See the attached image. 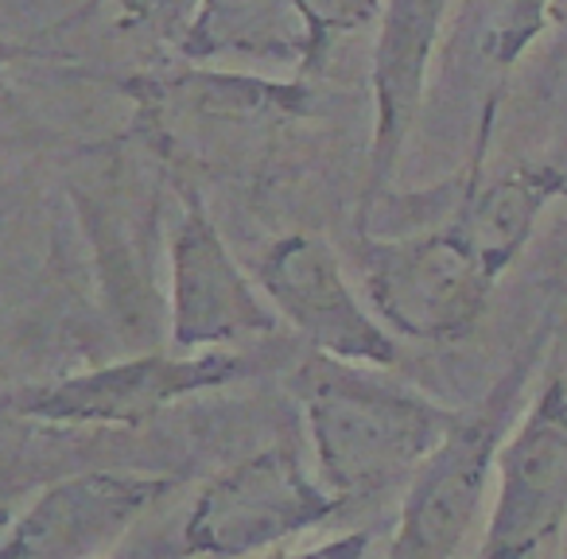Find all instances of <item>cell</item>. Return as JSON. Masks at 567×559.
<instances>
[{
	"mask_svg": "<svg viewBox=\"0 0 567 559\" xmlns=\"http://www.w3.org/2000/svg\"><path fill=\"white\" fill-rule=\"evenodd\" d=\"M175 51L187 63H303L308 28L296 0H203Z\"/></svg>",
	"mask_w": 567,
	"mask_h": 559,
	"instance_id": "cell-13",
	"label": "cell"
},
{
	"mask_svg": "<svg viewBox=\"0 0 567 559\" xmlns=\"http://www.w3.org/2000/svg\"><path fill=\"white\" fill-rule=\"evenodd\" d=\"M551 0H463L455 28V55L478 79L502 86L505 71H513L528 43L544 32Z\"/></svg>",
	"mask_w": 567,
	"mask_h": 559,
	"instance_id": "cell-14",
	"label": "cell"
},
{
	"mask_svg": "<svg viewBox=\"0 0 567 559\" xmlns=\"http://www.w3.org/2000/svg\"><path fill=\"white\" fill-rule=\"evenodd\" d=\"M167 489V474L141 470H86L59 478L0 540V559H102Z\"/></svg>",
	"mask_w": 567,
	"mask_h": 559,
	"instance_id": "cell-10",
	"label": "cell"
},
{
	"mask_svg": "<svg viewBox=\"0 0 567 559\" xmlns=\"http://www.w3.org/2000/svg\"><path fill=\"white\" fill-rule=\"evenodd\" d=\"M272 331V303L249 284L198 195H187L172 237V346L179 354H206Z\"/></svg>",
	"mask_w": 567,
	"mask_h": 559,
	"instance_id": "cell-9",
	"label": "cell"
},
{
	"mask_svg": "<svg viewBox=\"0 0 567 559\" xmlns=\"http://www.w3.org/2000/svg\"><path fill=\"white\" fill-rule=\"evenodd\" d=\"M370 544H373L370 532H350V536H342V540L319 544V548L292 551V556H268V559H365Z\"/></svg>",
	"mask_w": 567,
	"mask_h": 559,
	"instance_id": "cell-17",
	"label": "cell"
},
{
	"mask_svg": "<svg viewBox=\"0 0 567 559\" xmlns=\"http://www.w3.org/2000/svg\"><path fill=\"white\" fill-rule=\"evenodd\" d=\"M300 401L319 478L339 497H373L412 478L447 439L458 412L370 373V365L311 354Z\"/></svg>",
	"mask_w": 567,
	"mask_h": 559,
	"instance_id": "cell-1",
	"label": "cell"
},
{
	"mask_svg": "<svg viewBox=\"0 0 567 559\" xmlns=\"http://www.w3.org/2000/svg\"><path fill=\"white\" fill-rule=\"evenodd\" d=\"M559 559H567V525H564V532H559Z\"/></svg>",
	"mask_w": 567,
	"mask_h": 559,
	"instance_id": "cell-19",
	"label": "cell"
},
{
	"mask_svg": "<svg viewBox=\"0 0 567 559\" xmlns=\"http://www.w3.org/2000/svg\"><path fill=\"white\" fill-rule=\"evenodd\" d=\"M482 159H486V148L474 152L471 167L463 172V195H458L447 226L502 280L517 265L525 245L533 241L540 214L556 198H567V167L536 159V164L509 167L494 179H482Z\"/></svg>",
	"mask_w": 567,
	"mask_h": 559,
	"instance_id": "cell-12",
	"label": "cell"
},
{
	"mask_svg": "<svg viewBox=\"0 0 567 559\" xmlns=\"http://www.w3.org/2000/svg\"><path fill=\"white\" fill-rule=\"evenodd\" d=\"M198 4H203V0H90L82 12L113 9L117 12V24L133 28V32H148V35H156L159 43L179 48L183 32H187V24L195 20Z\"/></svg>",
	"mask_w": 567,
	"mask_h": 559,
	"instance_id": "cell-16",
	"label": "cell"
},
{
	"mask_svg": "<svg viewBox=\"0 0 567 559\" xmlns=\"http://www.w3.org/2000/svg\"><path fill=\"white\" fill-rule=\"evenodd\" d=\"M136 125L152 144L183 156H245L284 125L311 113V82H272L257 74L187 63L172 74L128 82Z\"/></svg>",
	"mask_w": 567,
	"mask_h": 559,
	"instance_id": "cell-3",
	"label": "cell"
},
{
	"mask_svg": "<svg viewBox=\"0 0 567 559\" xmlns=\"http://www.w3.org/2000/svg\"><path fill=\"white\" fill-rule=\"evenodd\" d=\"M249 370L234 350H206V354H141L117 365L55 381L35 393H24L17 404L20 416L66 427H136L159 416L172 401L203 389H218Z\"/></svg>",
	"mask_w": 567,
	"mask_h": 559,
	"instance_id": "cell-8",
	"label": "cell"
},
{
	"mask_svg": "<svg viewBox=\"0 0 567 559\" xmlns=\"http://www.w3.org/2000/svg\"><path fill=\"white\" fill-rule=\"evenodd\" d=\"M362 272L378 319L412 342H463L497 288V276L447 221L365 241Z\"/></svg>",
	"mask_w": 567,
	"mask_h": 559,
	"instance_id": "cell-4",
	"label": "cell"
},
{
	"mask_svg": "<svg viewBox=\"0 0 567 559\" xmlns=\"http://www.w3.org/2000/svg\"><path fill=\"white\" fill-rule=\"evenodd\" d=\"M548 346L551 319L528 334L517 358L505 365V373L486 393V401L471 412H458L447 439L416 466V474L409 478V494L401 501V520H396L389 559L458 556L494 494L497 451H502L517 412L525 408V389L540 373Z\"/></svg>",
	"mask_w": 567,
	"mask_h": 559,
	"instance_id": "cell-2",
	"label": "cell"
},
{
	"mask_svg": "<svg viewBox=\"0 0 567 559\" xmlns=\"http://www.w3.org/2000/svg\"><path fill=\"white\" fill-rule=\"evenodd\" d=\"M296 9L308 28V51H303V74H319L331 55V48L347 35L370 28L381 20L385 0H296Z\"/></svg>",
	"mask_w": 567,
	"mask_h": 559,
	"instance_id": "cell-15",
	"label": "cell"
},
{
	"mask_svg": "<svg viewBox=\"0 0 567 559\" xmlns=\"http://www.w3.org/2000/svg\"><path fill=\"white\" fill-rule=\"evenodd\" d=\"M252 280L272 303L276 319L303 334L316 354L370 370H385L396 362L393 331H385V323L362 308L323 237H280L257 260Z\"/></svg>",
	"mask_w": 567,
	"mask_h": 559,
	"instance_id": "cell-7",
	"label": "cell"
},
{
	"mask_svg": "<svg viewBox=\"0 0 567 559\" xmlns=\"http://www.w3.org/2000/svg\"><path fill=\"white\" fill-rule=\"evenodd\" d=\"M342 497L311 478L292 447H268L203 489L187 517V556H257L323 525Z\"/></svg>",
	"mask_w": 567,
	"mask_h": 559,
	"instance_id": "cell-6",
	"label": "cell"
},
{
	"mask_svg": "<svg viewBox=\"0 0 567 559\" xmlns=\"http://www.w3.org/2000/svg\"><path fill=\"white\" fill-rule=\"evenodd\" d=\"M451 0H385L381 9L378 51H373V141H370V187L365 195H381L393 179L409 133L420 117L427 94L435 43Z\"/></svg>",
	"mask_w": 567,
	"mask_h": 559,
	"instance_id": "cell-11",
	"label": "cell"
},
{
	"mask_svg": "<svg viewBox=\"0 0 567 559\" xmlns=\"http://www.w3.org/2000/svg\"><path fill=\"white\" fill-rule=\"evenodd\" d=\"M567 525V373L559 362L517 412L497 451L486 532L474 559H533Z\"/></svg>",
	"mask_w": 567,
	"mask_h": 559,
	"instance_id": "cell-5",
	"label": "cell"
},
{
	"mask_svg": "<svg viewBox=\"0 0 567 559\" xmlns=\"http://www.w3.org/2000/svg\"><path fill=\"white\" fill-rule=\"evenodd\" d=\"M24 55H28L24 43H9V40H0V94L9 90V74H12V66H17Z\"/></svg>",
	"mask_w": 567,
	"mask_h": 559,
	"instance_id": "cell-18",
	"label": "cell"
}]
</instances>
